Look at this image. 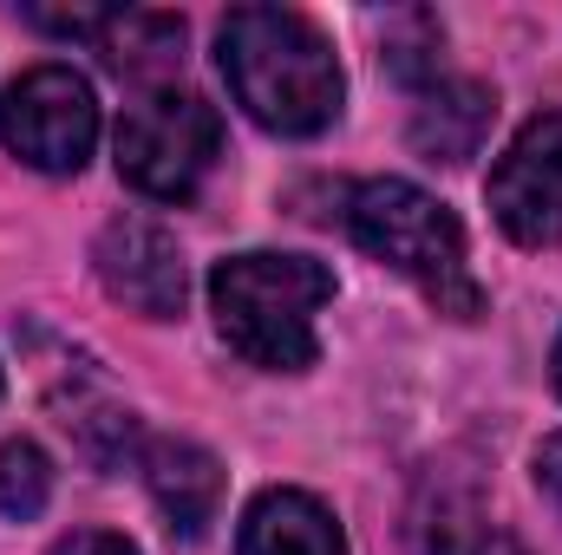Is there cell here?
Instances as JSON below:
<instances>
[{
  "instance_id": "cell-3",
  "label": "cell",
  "mask_w": 562,
  "mask_h": 555,
  "mask_svg": "<svg viewBox=\"0 0 562 555\" xmlns=\"http://www.w3.org/2000/svg\"><path fill=\"white\" fill-rule=\"evenodd\" d=\"M334 294V275L307 256H229L210 275V307L223 340L262 366V373H301L314 366L321 340H314V314Z\"/></svg>"
},
{
  "instance_id": "cell-16",
  "label": "cell",
  "mask_w": 562,
  "mask_h": 555,
  "mask_svg": "<svg viewBox=\"0 0 562 555\" xmlns=\"http://www.w3.org/2000/svg\"><path fill=\"white\" fill-rule=\"evenodd\" d=\"M464 555H524V550H517L510 536H497V530H484V536H477V543H471Z\"/></svg>"
},
{
  "instance_id": "cell-11",
  "label": "cell",
  "mask_w": 562,
  "mask_h": 555,
  "mask_svg": "<svg viewBox=\"0 0 562 555\" xmlns=\"http://www.w3.org/2000/svg\"><path fill=\"white\" fill-rule=\"evenodd\" d=\"M112 72H132V79H150V72H170L183 59V20L177 13H144V7H125V13H105L99 20V39Z\"/></svg>"
},
{
  "instance_id": "cell-5",
  "label": "cell",
  "mask_w": 562,
  "mask_h": 555,
  "mask_svg": "<svg viewBox=\"0 0 562 555\" xmlns=\"http://www.w3.org/2000/svg\"><path fill=\"white\" fill-rule=\"evenodd\" d=\"M0 144L46 170V177H72L92 144H99V105L92 86L72 66H33L26 79H13V92L0 99Z\"/></svg>"
},
{
  "instance_id": "cell-9",
  "label": "cell",
  "mask_w": 562,
  "mask_h": 555,
  "mask_svg": "<svg viewBox=\"0 0 562 555\" xmlns=\"http://www.w3.org/2000/svg\"><path fill=\"white\" fill-rule=\"evenodd\" d=\"M497 118V92L477 79H438L425 86V105L413 112V150L431 163H464Z\"/></svg>"
},
{
  "instance_id": "cell-2",
  "label": "cell",
  "mask_w": 562,
  "mask_h": 555,
  "mask_svg": "<svg viewBox=\"0 0 562 555\" xmlns=\"http://www.w3.org/2000/svg\"><path fill=\"white\" fill-rule=\"evenodd\" d=\"M347 229H353V242L373 262H386V269H400L413 281L438 314H451V320H477L484 314V287L471 275L464 229H458V216L438 196H425L419 183H406V177L360 183L347 196Z\"/></svg>"
},
{
  "instance_id": "cell-14",
  "label": "cell",
  "mask_w": 562,
  "mask_h": 555,
  "mask_svg": "<svg viewBox=\"0 0 562 555\" xmlns=\"http://www.w3.org/2000/svg\"><path fill=\"white\" fill-rule=\"evenodd\" d=\"M53 555H138L125 536H112V530H79V536H66Z\"/></svg>"
},
{
  "instance_id": "cell-15",
  "label": "cell",
  "mask_w": 562,
  "mask_h": 555,
  "mask_svg": "<svg viewBox=\"0 0 562 555\" xmlns=\"http://www.w3.org/2000/svg\"><path fill=\"white\" fill-rule=\"evenodd\" d=\"M537 484L557 497V510H562V431L557 438H543V451H537Z\"/></svg>"
},
{
  "instance_id": "cell-6",
  "label": "cell",
  "mask_w": 562,
  "mask_h": 555,
  "mask_svg": "<svg viewBox=\"0 0 562 555\" xmlns=\"http://www.w3.org/2000/svg\"><path fill=\"white\" fill-rule=\"evenodd\" d=\"M484 196H491V216L510 242H524V249L562 242V112H537L510 138Z\"/></svg>"
},
{
  "instance_id": "cell-7",
  "label": "cell",
  "mask_w": 562,
  "mask_h": 555,
  "mask_svg": "<svg viewBox=\"0 0 562 555\" xmlns=\"http://www.w3.org/2000/svg\"><path fill=\"white\" fill-rule=\"evenodd\" d=\"M92 262H99L105 294L125 301V307H138L144 320H177L183 314L190 275H183V249H177V236L164 223H150V216H112L105 236H99V249H92Z\"/></svg>"
},
{
  "instance_id": "cell-8",
  "label": "cell",
  "mask_w": 562,
  "mask_h": 555,
  "mask_svg": "<svg viewBox=\"0 0 562 555\" xmlns=\"http://www.w3.org/2000/svg\"><path fill=\"white\" fill-rule=\"evenodd\" d=\"M144 484L157 497V510L170 517L177 536H203L216 523V503H223V464L190 444V438H157L144 451Z\"/></svg>"
},
{
  "instance_id": "cell-10",
  "label": "cell",
  "mask_w": 562,
  "mask_h": 555,
  "mask_svg": "<svg viewBox=\"0 0 562 555\" xmlns=\"http://www.w3.org/2000/svg\"><path fill=\"white\" fill-rule=\"evenodd\" d=\"M243 555H347V536L321 497L262 490L243 517Z\"/></svg>"
},
{
  "instance_id": "cell-1",
  "label": "cell",
  "mask_w": 562,
  "mask_h": 555,
  "mask_svg": "<svg viewBox=\"0 0 562 555\" xmlns=\"http://www.w3.org/2000/svg\"><path fill=\"white\" fill-rule=\"evenodd\" d=\"M223 79L236 105L276 132V138H314L340 112V59L327 33L294 7H236L216 33Z\"/></svg>"
},
{
  "instance_id": "cell-12",
  "label": "cell",
  "mask_w": 562,
  "mask_h": 555,
  "mask_svg": "<svg viewBox=\"0 0 562 555\" xmlns=\"http://www.w3.org/2000/svg\"><path fill=\"white\" fill-rule=\"evenodd\" d=\"M46 497H53V464H46V451L26 444V438L0 444V517H7V523H33V517L46 510Z\"/></svg>"
},
{
  "instance_id": "cell-13",
  "label": "cell",
  "mask_w": 562,
  "mask_h": 555,
  "mask_svg": "<svg viewBox=\"0 0 562 555\" xmlns=\"http://www.w3.org/2000/svg\"><path fill=\"white\" fill-rule=\"evenodd\" d=\"M438 59H445V26L431 13H393L386 20V66L406 86H438Z\"/></svg>"
},
{
  "instance_id": "cell-4",
  "label": "cell",
  "mask_w": 562,
  "mask_h": 555,
  "mask_svg": "<svg viewBox=\"0 0 562 555\" xmlns=\"http://www.w3.org/2000/svg\"><path fill=\"white\" fill-rule=\"evenodd\" d=\"M216 157H223V118L196 92L150 86L119 118V177L157 203L196 196V183L216 170Z\"/></svg>"
},
{
  "instance_id": "cell-17",
  "label": "cell",
  "mask_w": 562,
  "mask_h": 555,
  "mask_svg": "<svg viewBox=\"0 0 562 555\" xmlns=\"http://www.w3.org/2000/svg\"><path fill=\"white\" fill-rule=\"evenodd\" d=\"M557 393H562V340H557Z\"/></svg>"
}]
</instances>
